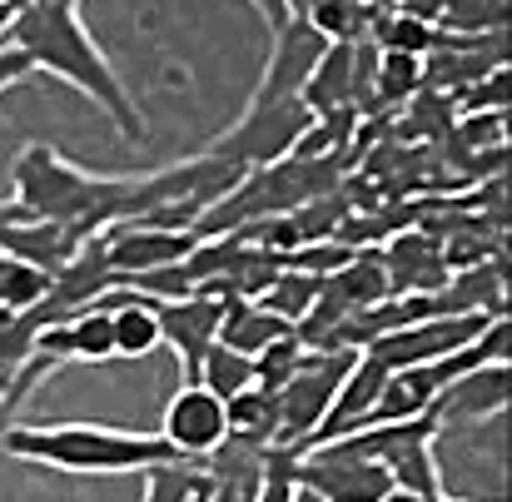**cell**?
I'll use <instances>...</instances> for the list:
<instances>
[{
  "instance_id": "8992f818",
  "label": "cell",
  "mask_w": 512,
  "mask_h": 502,
  "mask_svg": "<svg viewBox=\"0 0 512 502\" xmlns=\"http://www.w3.org/2000/svg\"><path fill=\"white\" fill-rule=\"evenodd\" d=\"M234 299H219V294H189V299H174V304H155V319H160V348H170L179 358V378L194 383L199 378V363L204 353L219 343V324H224V309Z\"/></svg>"
},
{
  "instance_id": "3957f363",
  "label": "cell",
  "mask_w": 512,
  "mask_h": 502,
  "mask_svg": "<svg viewBox=\"0 0 512 502\" xmlns=\"http://www.w3.org/2000/svg\"><path fill=\"white\" fill-rule=\"evenodd\" d=\"M314 125V110L304 100H279V105H244V115L214 135L204 145V155L224 160L234 169H264V165H279L294 155V145L304 140V130Z\"/></svg>"
},
{
  "instance_id": "30bf717a",
  "label": "cell",
  "mask_w": 512,
  "mask_h": 502,
  "mask_svg": "<svg viewBox=\"0 0 512 502\" xmlns=\"http://www.w3.org/2000/svg\"><path fill=\"white\" fill-rule=\"evenodd\" d=\"M160 438L170 443L174 458H209L224 438H229V418H224V403L199 388V383H179V393L165 408V423H160Z\"/></svg>"
},
{
  "instance_id": "7c38bea8",
  "label": "cell",
  "mask_w": 512,
  "mask_h": 502,
  "mask_svg": "<svg viewBox=\"0 0 512 502\" xmlns=\"http://www.w3.org/2000/svg\"><path fill=\"white\" fill-rule=\"evenodd\" d=\"M100 309H110V348L115 358H150L160 348V319H155V304L135 289H110L100 299Z\"/></svg>"
},
{
  "instance_id": "e0dca14e",
  "label": "cell",
  "mask_w": 512,
  "mask_h": 502,
  "mask_svg": "<svg viewBox=\"0 0 512 502\" xmlns=\"http://www.w3.org/2000/svg\"><path fill=\"white\" fill-rule=\"evenodd\" d=\"M194 383L209 388L219 403H229V398H239L244 388H254V358H249V353H234V348H224V343H214V348L204 353Z\"/></svg>"
},
{
  "instance_id": "d4e9b609",
  "label": "cell",
  "mask_w": 512,
  "mask_h": 502,
  "mask_svg": "<svg viewBox=\"0 0 512 502\" xmlns=\"http://www.w3.org/2000/svg\"><path fill=\"white\" fill-rule=\"evenodd\" d=\"M0 5H5V0H0ZM10 5H15V0H10Z\"/></svg>"
},
{
  "instance_id": "ac0fdd59",
  "label": "cell",
  "mask_w": 512,
  "mask_h": 502,
  "mask_svg": "<svg viewBox=\"0 0 512 502\" xmlns=\"http://www.w3.org/2000/svg\"><path fill=\"white\" fill-rule=\"evenodd\" d=\"M383 45H388V55H413L418 60L433 45V25L423 15H393L388 30H383Z\"/></svg>"
},
{
  "instance_id": "cb8c5ba5",
  "label": "cell",
  "mask_w": 512,
  "mask_h": 502,
  "mask_svg": "<svg viewBox=\"0 0 512 502\" xmlns=\"http://www.w3.org/2000/svg\"><path fill=\"white\" fill-rule=\"evenodd\" d=\"M45 5H80V0H45Z\"/></svg>"
},
{
  "instance_id": "8fae6325",
  "label": "cell",
  "mask_w": 512,
  "mask_h": 502,
  "mask_svg": "<svg viewBox=\"0 0 512 502\" xmlns=\"http://www.w3.org/2000/svg\"><path fill=\"white\" fill-rule=\"evenodd\" d=\"M35 353L50 358V363H105V358H115V348H110V309L90 304L80 314H65V319L45 324L35 334Z\"/></svg>"
},
{
  "instance_id": "4fadbf2b",
  "label": "cell",
  "mask_w": 512,
  "mask_h": 502,
  "mask_svg": "<svg viewBox=\"0 0 512 502\" xmlns=\"http://www.w3.org/2000/svg\"><path fill=\"white\" fill-rule=\"evenodd\" d=\"M284 334H294V329L279 324V319H274L269 309H259L254 299H234V304L224 309V324H219V343L234 348V353H249V358Z\"/></svg>"
},
{
  "instance_id": "52a82bcc",
  "label": "cell",
  "mask_w": 512,
  "mask_h": 502,
  "mask_svg": "<svg viewBox=\"0 0 512 502\" xmlns=\"http://www.w3.org/2000/svg\"><path fill=\"white\" fill-rule=\"evenodd\" d=\"M105 239V264L115 269V284L165 269V264H184L199 244L194 229H155V224H110L100 229Z\"/></svg>"
},
{
  "instance_id": "7a4b0ae2",
  "label": "cell",
  "mask_w": 512,
  "mask_h": 502,
  "mask_svg": "<svg viewBox=\"0 0 512 502\" xmlns=\"http://www.w3.org/2000/svg\"><path fill=\"white\" fill-rule=\"evenodd\" d=\"M0 448L20 463H35L50 473H75V478L145 473V468L174 458L160 433L110 428V423H15V428H5Z\"/></svg>"
},
{
  "instance_id": "2e32d148",
  "label": "cell",
  "mask_w": 512,
  "mask_h": 502,
  "mask_svg": "<svg viewBox=\"0 0 512 502\" xmlns=\"http://www.w3.org/2000/svg\"><path fill=\"white\" fill-rule=\"evenodd\" d=\"M319 289H324V279H314V274H304V269H279L274 274V284L254 299L259 309H269L279 324H299L309 309H314V299H319Z\"/></svg>"
},
{
  "instance_id": "9a60e30c",
  "label": "cell",
  "mask_w": 512,
  "mask_h": 502,
  "mask_svg": "<svg viewBox=\"0 0 512 502\" xmlns=\"http://www.w3.org/2000/svg\"><path fill=\"white\" fill-rule=\"evenodd\" d=\"M209 473L194 458H170L140 473V502H199L209 498Z\"/></svg>"
},
{
  "instance_id": "5bb4252c",
  "label": "cell",
  "mask_w": 512,
  "mask_h": 502,
  "mask_svg": "<svg viewBox=\"0 0 512 502\" xmlns=\"http://www.w3.org/2000/svg\"><path fill=\"white\" fill-rule=\"evenodd\" d=\"M224 418H229V438L234 443L274 448V438H279V408H274V393H264V388H244L239 398H229Z\"/></svg>"
},
{
  "instance_id": "ba28073f",
  "label": "cell",
  "mask_w": 512,
  "mask_h": 502,
  "mask_svg": "<svg viewBox=\"0 0 512 502\" xmlns=\"http://www.w3.org/2000/svg\"><path fill=\"white\" fill-rule=\"evenodd\" d=\"M512 398V363H488V368H473L463 378H453L448 388L433 393L428 403V418L438 428H463V423H493L508 413Z\"/></svg>"
},
{
  "instance_id": "277c9868",
  "label": "cell",
  "mask_w": 512,
  "mask_h": 502,
  "mask_svg": "<svg viewBox=\"0 0 512 502\" xmlns=\"http://www.w3.org/2000/svg\"><path fill=\"white\" fill-rule=\"evenodd\" d=\"M353 368V353L348 348H309L299 373L274 393V408H279V438L274 448H289V453H304L309 438L319 433L334 393H339L343 373Z\"/></svg>"
},
{
  "instance_id": "603a6c76",
  "label": "cell",
  "mask_w": 512,
  "mask_h": 502,
  "mask_svg": "<svg viewBox=\"0 0 512 502\" xmlns=\"http://www.w3.org/2000/svg\"><path fill=\"white\" fill-rule=\"evenodd\" d=\"M289 502H324V498H319V493H309V488H299V483H294V498H289Z\"/></svg>"
},
{
  "instance_id": "44dd1931",
  "label": "cell",
  "mask_w": 512,
  "mask_h": 502,
  "mask_svg": "<svg viewBox=\"0 0 512 502\" xmlns=\"http://www.w3.org/2000/svg\"><path fill=\"white\" fill-rule=\"evenodd\" d=\"M249 5H254V15L264 20V30H269V35L289 25V10H284V0H249Z\"/></svg>"
},
{
  "instance_id": "484cf974",
  "label": "cell",
  "mask_w": 512,
  "mask_h": 502,
  "mask_svg": "<svg viewBox=\"0 0 512 502\" xmlns=\"http://www.w3.org/2000/svg\"><path fill=\"white\" fill-rule=\"evenodd\" d=\"M15 5H25V0H15Z\"/></svg>"
},
{
  "instance_id": "6da1fadb",
  "label": "cell",
  "mask_w": 512,
  "mask_h": 502,
  "mask_svg": "<svg viewBox=\"0 0 512 502\" xmlns=\"http://www.w3.org/2000/svg\"><path fill=\"white\" fill-rule=\"evenodd\" d=\"M5 35H10L5 45L25 50L35 70H45V75L75 85L90 105H100V110L115 120V130H120L125 140L140 145V140L150 135L145 110L135 105L130 85L120 80V70L110 65V55L100 50V40L90 35V25L80 20V5L25 0V5L15 10V20H10Z\"/></svg>"
},
{
  "instance_id": "ffe728a7",
  "label": "cell",
  "mask_w": 512,
  "mask_h": 502,
  "mask_svg": "<svg viewBox=\"0 0 512 502\" xmlns=\"http://www.w3.org/2000/svg\"><path fill=\"white\" fill-rule=\"evenodd\" d=\"M25 75H35L30 55H25V50H15V45H0V95H5V90H15Z\"/></svg>"
},
{
  "instance_id": "9c48e42d",
  "label": "cell",
  "mask_w": 512,
  "mask_h": 502,
  "mask_svg": "<svg viewBox=\"0 0 512 502\" xmlns=\"http://www.w3.org/2000/svg\"><path fill=\"white\" fill-rule=\"evenodd\" d=\"M324 55V40L304 25V20H289L284 30L269 35V60H264V75L249 95V105H279V100H299L314 65Z\"/></svg>"
},
{
  "instance_id": "d6986e66",
  "label": "cell",
  "mask_w": 512,
  "mask_h": 502,
  "mask_svg": "<svg viewBox=\"0 0 512 502\" xmlns=\"http://www.w3.org/2000/svg\"><path fill=\"white\" fill-rule=\"evenodd\" d=\"M418 60L413 55H383V90H408V85H418Z\"/></svg>"
},
{
  "instance_id": "7402d4cb",
  "label": "cell",
  "mask_w": 512,
  "mask_h": 502,
  "mask_svg": "<svg viewBox=\"0 0 512 502\" xmlns=\"http://www.w3.org/2000/svg\"><path fill=\"white\" fill-rule=\"evenodd\" d=\"M383 502H453V498H418V493H403V488H388Z\"/></svg>"
},
{
  "instance_id": "5b68a950",
  "label": "cell",
  "mask_w": 512,
  "mask_h": 502,
  "mask_svg": "<svg viewBox=\"0 0 512 502\" xmlns=\"http://www.w3.org/2000/svg\"><path fill=\"white\" fill-rule=\"evenodd\" d=\"M508 314V309H503ZM493 314H438V319H418V324H403V329H388L368 343V353L393 373V368H423V363H438L448 353H458L463 343L483 334Z\"/></svg>"
}]
</instances>
